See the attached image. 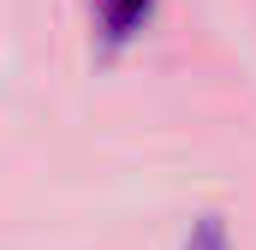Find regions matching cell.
<instances>
[{
	"label": "cell",
	"instance_id": "cell-2",
	"mask_svg": "<svg viewBox=\"0 0 256 250\" xmlns=\"http://www.w3.org/2000/svg\"><path fill=\"white\" fill-rule=\"evenodd\" d=\"M185 250H226V220L220 214H196L191 232H185Z\"/></svg>",
	"mask_w": 256,
	"mask_h": 250
},
{
	"label": "cell",
	"instance_id": "cell-1",
	"mask_svg": "<svg viewBox=\"0 0 256 250\" xmlns=\"http://www.w3.org/2000/svg\"><path fill=\"white\" fill-rule=\"evenodd\" d=\"M149 12H155V0H96V30L108 42H126L131 30H143Z\"/></svg>",
	"mask_w": 256,
	"mask_h": 250
}]
</instances>
